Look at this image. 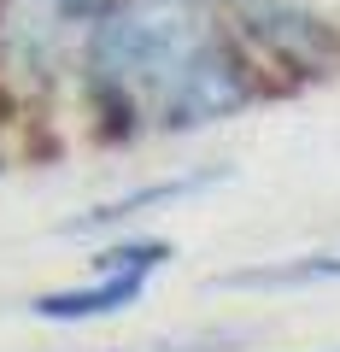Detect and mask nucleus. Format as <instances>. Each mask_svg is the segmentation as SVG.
<instances>
[{"label":"nucleus","instance_id":"obj_1","mask_svg":"<svg viewBox=\"0 0 340 352\" xmlns=\"http://www.w3.org/2000/svg\"><path fill=\"white\" fill-rule=\"evenodd\" d=\"M82 88L112 141L188 135L258 94L217 0H112L82 36Z\"/></svg>","mask_w":340,"mask_h":352},{"label":"nucleus","instance_id":"obj_2","mask_svg":"<svg viewBox=\"0 0 340 352\" xmlns=\"http://www.w3.org/2000/svg\"><path fill=\"white\" fill-rule=\"evenodd\" d=\"M112 0H0V71L47 82L65 47L89 36V24Z\"/></svg>","mask_w":340,"mask_h":352},{"label":"nucleus","instance_id":"obj_3","mask_svg":"<svg viewBox=\"0 0 340 352\" xmlns=\"http://www.w3.org/2000/svg\"><path fill=\"white\" fill-rule=\"evenodd\" d=\"M223 18L276 59L317 65L340 53V0H217Z\"/></svg>","mask_w":340,"mask_h":352},{"label":"nucleus","instance_id":"obj_4","mask_svg":"<svg viewBox=\"0 0 340 352\" xmlns=\"http://www.w3.org/2000/svg\"><path fill=\"white\" fill-rule=\"evenodd\" d=\"M141 294H147V276H141V270H94L89 288L41 294V300H30V311H36L41 323H94V317L129 311Z\"/></svg>","mask_w":340,"mask_h":352},{"label":"nucleus","instance_id":"obj_5","mask_svg":"<svg viewBox=\"0 0 340 352\" xmlns=\"http://www.w3.org/2000/svg\"><path fill=\"white\" fill-rule=\"evenodd\" d=\"M212 182H217V170H194V176H170V182H152V188L117 194V200H106V206H94V212H82V217L71 223V235H89V229H112V223H129V217L152 212V206H177V200H188V194L212 188Z\"/></svg>","mask_w":340,"mask_h":352},{"label":"nucleus","instance_id":"obj_6","mask_svg":"<svg viewBox=\"0 0 340 352\" xmlns=\"http://www.w3.org/2000/svg\"><path fill=\"white\" fill-rule=\"evenodd\" d=\"M293 282H340V252H317V258H293V264L235 270V276H223V288H293Z\"/></svg>","mask_w":340,"mask_h":352}]
</instances>
